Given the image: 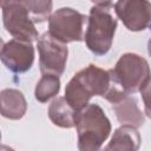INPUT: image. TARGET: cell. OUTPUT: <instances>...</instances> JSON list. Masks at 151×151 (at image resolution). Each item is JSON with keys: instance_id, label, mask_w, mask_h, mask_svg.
I'll return each mask as SVG.
<instances>
[{"instance_id": "6da1fadb", "label": "cell", "mask_w": 151, "mask_h": 151, "mask_svg": "<svg viewBox=\"0 0 151 151\" xmlns=\"http://www.w3.org/2000/svg\"><path fill=\"white\" fill-rule=\"evenodd\" d=\"M112 85L109 70H103L93 64L77 72L65 87V99L79 111L88 105L93 96L105 98Z\"/></svg>"}, {"instance_id": "7a4b0ae2", "label": "cell", "mask_w": 151, "mask_h": 151, "mask_svg": "<svg viewBox=\"0 0 151 151\" xmlns=\"http://www.w3.org/2000/svg\"><path fill=\"white\" fill-rule=\"evenodd\" d=\"M113 7L110 1H96L90 9L84 38L87 48L96 55L106 54L112 46L117 28V19L111 13Z\"/></svg>"}, {"instance_id": "3957f363", "label": "cell", "mask_w": 151, "mask_h": 151, "mask_svg": "<svg viewBox=\"0 0 151 151\" xmlns=\"http://www.w3.org/2000/svg\"><path fill=\"white\" fill-rule=\"evenodd\" d=\"M74 124L79 151H99L112 129L109 118L97 104H88L77 111Z\"/></svg>"}, {"instance_id": "277c9868", "label": "cell", "mask_w": 151, "mask_h": 151, "mask_svg": "<svg viewBox=\"0 0 151 151\" xmlns=\"http://www.w3.org/2000/svg\"><path fill=\"white\" fill-rule=\"evenodd\" d=\"M113 84L126 94H133L144 86L151 78V70L147 60L136 53L120 55L114 67L109 70Z\"/></svg>"}, {"instance_id": "5b68a950", "label": "cell", "mask_w": 151, "mask_h": 151, "mask_svg": "<svg viewBox=\"0 0 151 151\" xmlns=\"http://www.w3.org/2000/svg\"><path fill=\"white\" fill-rule=\"evenodd\" d=\"M2 21L6 31L17 40L32 42L38 41L39 34L35 24L22 1H1Z\"/></svg>"}, {"instance_id": "8992f818", "label": "cell", "mask_w": 151, "mask_h": 151, "mask_svg": "<svg viewBox=\"0 0 151 151\" xmlns=\"http://www.w3.org/2000/svg\"><path fill=\"white\" fill-rule=\"evenodd\" d=\"M86 15L78 11L63 7L57 9L48 20V33L63 44L83 41Z\"/></svg>"}, {"instance_id": "52a82bcc", "label": "cell", "mask_w": 151, "mask_h": 151, "mask_svg": "<svg viewBox=\"0 0 151 151\" xmlns=\"http://www.w3.org/2000/svg\"><path fill=\"white\" fill-rule=\"evenodd\" d=\"M39 51V66L42 74L61 76L65 71L68 50L66 44L53 38L48 32L39 37L37 41Z\"/></svg>"}, {"instance_id": "ba28073f", "label": "cell", "mask_w": 151, "mask_h": 151, "mask_svg": "<svg viewBox=\"0 0 151 151\" xmlns=\"http://www.w3.org/2000/svg\"><path fill=\"white\" fill-rule=\"evenodd\" d=\"M114 12L129 31L139 32L151 26V2L146 0L117 1Z\"/></svg>"}, {"instance_id": "9c48e42d", "label": "cell", "mask_w": 151, "mask_h": 151, "mask_svg": "<svg viewBox=\"0 0 151 151\" xmlns=\"http://www.w3.org/2000/svg\"><path fill=\"white\" fill-rule=\"evenodd\" d=\"M1 61L13 73L27 72L34 63V47L32 42L12 39L2 44Z\"/></svg>"}, {"instance_id": "30bf717a", "label": "cell", "mask_w": 151, "mask_h": 151, "mask_svg": "<svg viewBox=\"0 0 151 151\" xmlns=\"http://www.w3.org/2000/svg\"><path fill=\"white\" fill-rule=\"evenodd\" d=\"M118 122L122 125H130L133 127H140L144 122V114L138 107L137 99L130 94H122L111 103Z\"/></svg>"}, {"instance_id": "8fae6325", "label": "cell", "mask_w": 151, "mask_h": 151, "mask_svg": "<svg viewBox=\"0 0 151 151\" xmlns=\"http://www.w3.org/2000/svg\"><path fill=\"white\" fill-rule=\"evenodd\" d=\"M140 134L138 130L130 125L118 127L103 151H138L140 146Z\"/></svg>"}, {"instance_id": "7c38bea8", "label": "cell", "mask_w": 151, "mask_h": 151, "mask_svg": "<svg viewBox=\"0 0 151 151\" xmlns=\"http://www.w3.org/2000/svg\"><path fill=\"white\" fill-rule=\"evenodd\" d=\"M1 114L5 118L18 120L21 119L27 110V101L19 90L5 88L1 91Z\"/></svg>"}, {"instance_id": "4fadbf2b", "label": "cell", "mask_w": 151, "mask_h": 151, "mask_svg": "<svg viewBox=\"0 0 151 151\" xmlns=\"http://www.w3.org/2000/svg\"><path fill=\"white\" fill-rule=\"evenodd\" d=\"M77 111L67 103L65 97H57L52 100V103L48 106V118L50 120L63 129H71L76 126L74 119H76Z\"/></svg>"}, {"instance_id": "5bb4252c", "label": "cell", "mask_w": 151, "mask_h": 151, "mask_svg": "<svg viewBox=\"0 0 151 151\" xmlns=\"http://www.w3.org/2000/svg\"><path fill=\"white\" fill-rule=\"evenodd\" d=\"M60 91V79L57 76L42 74L35 85L34 97L40 103H46L55 97Z\"/></svg>"}, {"instance_id": "9a60e30c", "label": "cell", "mask_w": 151, "mask_h": 151, "mask_svg": "<svg viewBox=\"0 0 151 151\" xmlns=\"http://www.w3.org/2000/svg\"><path fill=\"white\" fill-rule=\"evenodd\" d=\"M22 4L27 8L31 19L34 24H41L51 18L52 12V1H39V0H24Z\"/></svg>"}, {"instance_id": "2e32d148", "label": "cell", "mask_w": 151, "mask_h": 151, "mask_svg": "<svg viewBox=\"0 0 151 151\" xmlns=\"http://www.w3.org/2000/svg\"><path fill=\"white\" fill-rule=\"evenodd\" d=\"M140 94L144 101V112L145 116L151 119V78L144 84V86L140 88Z\"/></svg>"}, {"instance_id": "e0dca14e", "label": "cell", "mask_w": 151, "mask_h": 151, "mask_svg": "<svg viewBox=\"0 0 151 151\" xmlns=\"http://www.w3.org/2000/svg\"><path fill=\"white\" fill-rule=\"evenodd\" d=\"M1 151H14L12 147H9V146H7V145H2L1 146Z\"/></svg>"}, {"instance_id": "ac0fdd59", "label": "cell", "mask_w": 151, "mask_h": 151, "mask_svg": "<svg viewBox=\"0 0 151 151\" xmlns=\"http://www.w3.org/2000/svg\"><path fill=\"white\" fill-rule=\"evenodd\" d=\"M147 53H149V55L151 57V38H150V40L147 41Z\"/></svg>"}]
</instances>
